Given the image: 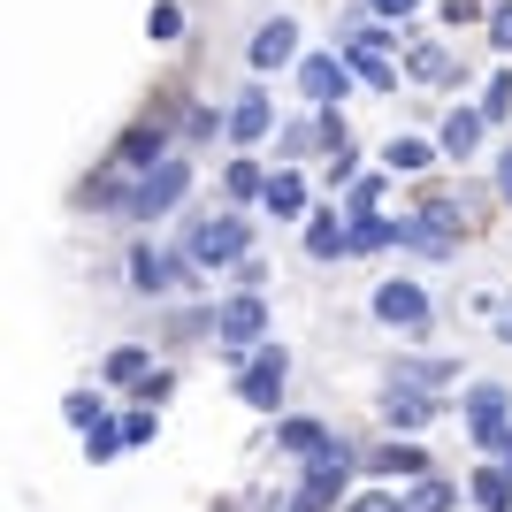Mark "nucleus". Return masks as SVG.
<instances>
[{"label": "nucleus", "mask_w": 512, "mask_h": 512, "mask_svg": "<svg viewBox=\"0 0 512 512\" xmlns=\"http://www.w3.org/2000/svg\"><path fill=\"white\" fill-rule=\"evenodd\" d=\"M176 245H184V253H192L199 268H214V276H230L237 260L253 253V222H245V207H222V214H192Z\"/></svg>", "instance_id": "1"}, {"label": "nucleus", "mask_w": 512, "mask_h": 512, "mask_svg": "<svg viewBox=\"0 0 512 512\" xmlns=\"http://www.w3.org/2000/svg\"><path fill=\"white\" fill-rule=\"evenodd\" d=\"M268 321H276V314H268V291H230V299L214 306V352H222L230 375L268 344Z\"/></svg>", "instance_id": "2"}, {"label": "nucleus", "mask_w": 512, "mask_h": 512, "mask_svg": "<svg viewBox=\"0 0 512 512\" xmlns=\"http://www.w3.org/2000/svg\"><path fill=\"white\" fill-rule=\"evenodd\" d=\"M130 291L138 299H192V291H207V268H199L184 245L176 253H161V245H130Z\"/></svg>", "instance_id": "3"}, {"label": "nucleus", "mask_w": 512, "mask_h": 512, "mask_svg": "<svg viewBox=\"0 0 512 512\" xmlns=\"http://www.w3.org/2000/svg\"><path fill=\"white\" fill-rule=\"evenodd\" d=\"M192 184H199V169H192V153H169V161H153L138 184H130V207H123V222H169L184 199H192Z\"/></svg>", "instance_id": "4"}, {"label": "nucleus", "mask_w": 512, "mask_h": 512, "mask_svg": "<svg viewBox=\"0 0 512 512\" xmlns=\"http://www.w3.org/2000/svg\"><path fill=\"white\" fill-rule=\"evenodd\" d=\"M360 467H367L360 451L344 444V436H329V444H321L314 459L299 467L306 482H299V497H291V512H329V505H337L344 490H352V474H360Z\"/></svg>", "instance_id": "5"}, {"label": "nucleus", "mask_w": 512, "mask_h": 512, "mask_svg": "<svg viewBox=\"0 0 512 512\" xmlns=\"http://www.w3.org/2000/svg\"><path fill=\"white\" fill-rule=\"evenodd\" d=\"M459 207L451 199H428L421 214H406L398 222V253H413V260H459Z\"/></svg>", "instance_id": "6"}, {"label": "nucleus", "mask_w": 512, "mask_h": 512, "mask_svg": "<svg viewBox=\"0 0 512 512\" xmlns=\"http://www.w3.org/2000/svg\"><path fill=\"white\" fill-rule=\"evenodd\" d=\"M283 390H291V352H283V344L268 337V344L253 352V360L237 367V398H245L253 413H283Z\"/></svg>", "instance_id": "7"}, {"label": "nucleus", "mask_w": 512, "mask_h": 512, "mask_svg": "<svg viewBox=\"0 0 512 512\" xmlns=\"http://www.w3.org/2000/svg\"><path fill=\"white\" fill-rule=\"evenodd\" d=\"M459 413H467V436L482 451L512 444V390L505 383H467V390H459Z\"/></svg>", "instance_id": "8"}, {"label": "nucleus", "mask_w": 512, "mask_h": 512, "mask_svg": "<svg viewBox=\"0 0 512 512\" xmlns=\"http://www.w3.org/2000/svg\"><path fill=\"white\" fill-rule=\"evenodd\" d=\"M367 314L383 321V329H398V337H421L428 321H436V306H428L421 276H390V283H375V299H367Z\"/></svg>", "instance_id": "9"}, {"label": "nucleus", "mask_w": 512, "mask_h": 512, "mask_svg": "<svg viewBox=\"0 0 512 512\" xmlns=\"http://www.w3.org/2000/svg\"><path fill=\"white\" fill-rule=\"evenodd\" d=\"M436 413H444V398H436L428 383H406V375H390L383 398H375V421H383L390 436H421Z\"/></svg>", "instance_id": "10"}, {"label": "nucleus", "mask_w": 512, "mask_h": 512, "mask_svg": "<svg viewBox=\"0 0 512 512\" xmlns=\"http://www.w3.org/2000/svg\"><path fill=\"white\" fill-rule=\"evenodd\" d=\"M352 85H360V69L344 62V54H306V62H299L306 107H344V100H352Z\"/></svg>", "instance_id": "11"}, {"label": "nucleus", "mask_w": 512, "mask_h": 512, "mask_svg": "<svg viewBox=\"0 0 512 512\" xmlns=\"http://www.w3.org/2000/svg\"><path fill=\"white\" fill-rule=\"evenodd\" d=\"M245 62H253V77L306 62V54H299V16H268V23L253 31V46H245Z\"/></svg>", "instance_id": "12"}, {"label": "nucleus", "mask_w": 512, "mask_h": 512, "mask_svg": "<svg viewBox=\"0 0 512 512\" xmlns=\"http://www.w3.org/2000/svg\"><path fill=\"white\" fill-rule=\"evenodd\" d=\"M153 161H169V123H138L123 146L107 153V169H115V176H146Z\"/></svg>", "instance_id": "13"}, {"label": "nucleus", "mask_w": 512, "mask_h": 512, "mask_svg": "<svg viewBox=\"0 0 512 512\" xmlns=\"http://www.w3.org/2000/svg\"><path fill=\"white\" fill-rule=\"evenodd\" d=\"M268 130H276V107H268V92H260V85H245L230 100V130H222V138H230V146H260Z\"/></svg>", "instance_id": "14"}, {"label": "nucleus", "mask_w": 512, "mask_h": 512, "mask_svg": "<svg viewBox=\"0 0 512 512\" xmlns=\"http://www.w3.org/2000/svg\"><path fill=\"white\" fill-rule=\"evenodd\" d=\"M306 260H352V214L344 207L306 214Z\"/></svg>", "instance_id": "15"}, {"label": "nucleus", "mask_w": 512, "mask_h": 512, "mask_svg": "<svg viewBox=\"0 0 512 512\" xmlns=\"http://www.w3.org/2000/svg\"><path fill=\"white\" fill-rule=\"evenodd\" d=\"M367 474H390V482H421V474H436V467H428V451L413 444V436H390V444L367 459Z\"/></svg>", "instance_id": "16"}, {"label": "nucleus", "mask_w": 512, "mask_h": 512, "mask_svg": "<svg viewBox=\"0 0 512 512\" xmlns=\"http://www.w3.org/2000/svg\"><path fill=\"white\" fill-rule=\"evenodd\" d=\"M467 497L482 512H512V467H505V459H482V467L467 474Z\"/></svg>", "instance_id": "17"}, {"label": "nucleus", "mask_w": 512, "mask_h": 512, "mask_svg": "<svg viewBox=\"0 0 512 512\" xmlns=\"http://www.w3.org/2000/svg\"><path fill=\"white\" fill-rule=\"evenodd\" d=\"M482 123H490L482 107H451V115H444V130H436V146H444L451 161H467V153L482 146Z\"/></svg>", "instance_id": "18"}, {"label": "nucleus", "mask_w": 512, "mask_h": 512, "mask_svg": "<svg viewBox=\"0 0 512 512\" xmlns=\"http://www.w3.org/2000/svg\"><path fill=\"white\" fill-rule=\"evenodd\" d=\"M406 69L421 77V85H459V54H451V46H436V39H413Z\"/></svg>", "instance_id": "19"}, {"label": "nucleus", "mask_w": 512, "mask_h": 512, "mask_svg": "<svg viewBox=\"0 0 512 512\" xmlns=\"http://www.w3.org/2000/svg\"><path fill=\"white\" fill-rule=\"evenodd\" d=\"M260 207L276 214V222H306V176H299V169H276V176H268V199H260Z\"/></svg>", "instance_id": "20"}, {"label": "nucleus", "mask_w": 512, "mask_h": 512, "mask_svg": "<svg viewBox=\"0 0 512 512\" xmlns=\"http://www.w3.org/2000/svg\"><path fill=\"white\" fill-rule=\"evenodd\" d=\"M100 375H107V383H115V390H138V383H146V375H153V344H115Z\"/></svg>", "instance_id": "21"}, {"label": "nucleus", "mask_w": 512, "mask_h": 512, "mask_svg": "<svg viewBox=\"0 0 512 512\" xmlns=\"http://www.w3.org/2000/svg\"><path fill=\"white\" fill-rule=\"evenodd\" d=\"M222 192H230V207H253V199H268V169H260L253 153H237L230 169H222Z\"/></svg>", "instance_id": "22"}, {"label": "nucleus", "mask_w": 512, "mask_h": 512, "mask_svg": "<svg viewBox=\"0 0 512 512\" xmlns=\"http://www.w3.org/2000/svg\"><path fill=\"white\" fill-rule=\"evenodd\" d=\"M436 153H444L436 138H390V146H383V169L390 176H421V169H436Z\"/></svg>", "instance_id": "23"}, {"label": "nucleus", "mask_w": 512, "mask_h": 512, "mask_svg": "<svg viewBox=\"0 0 512 512\" xmlns=\"http://www.w3.org/2000/svg\"><path fill=\"white\" fill-rule=\"evenodd\" d=\"M321 444H329V428H321L314 413H291V421L276 428V451H291V459H314Z\"/></svg>", "instance_id": "24"}, {"label": "nucleus", "mask_w": 512, "mask_h": 512, "mask_svg": "<svg viewBox=\"0 0 512 512\" xmlns=\"http://www.w3.org/2000/svg\"><path fill=\"white\" fill-rule=\"evenodd\" d=\"M390 375H406V383L444 390V383H459V360H421V352H398V360H390Z\"/></svg>", "instance_id": "25"}, {"label": "nucleus", "mask_w": 512, "mask_h": 512, "mask_svg": "<svg viewBox=\"0 0 512 512\" xmlns=\"http://www.w3.org/2000/svg\"><path fill=\"white\" fill-rule=\"evenodd\" d=\"M451 505H459V482H451V474H421L406 490V512H451Z\"/></svg>", "instance_id": "26"}, {"label": "nucleus", "mask_w": 512, "mask_h": 512, "mask_svg": "<svg viewBox=\"0 0 512 512\" xmlns=\"http://www.w3.org/2000/svg\"><path fill=\"white\" fill-rule=\"evenodd\" d=\"M390 46H398V39H390L383 23H360V31L344 39V62H352V69H367V62H390Z\"/></svg>", "instance_id": "27"}, {"label": "nucleus", "mask_w": 512, "mask_h": 512, "mask_svg": "<svg viewBox=\"0 0 512 512\" xmlns=\"http://www.w3.org/2000/svg\"><path fill=\"white\" fill-rule=\"evenodd\" d=\"M383 192H390V169H360L352 184H344V214H375Z\"/></svg>", "instance_id": "28"}, {"label": "nucleus", "mask_w": 512, "mask_h": 512, "mask_svg": "<svg viewBox=\"0 0 512 512\" xmlns=\"http://www.w3.org/2000/svg\"><path fill=\"white\" fill-rule=\"evenodd\" d=\"M115 451H130V436H123V421H115V413H100V421L85 428V459H92V467H107Z\"/></svg>", "instance_id": "29"}, {"label": "nucleus", "mask_w": 512, "mask_h": 512, "mask_svg": "<svg viewBox=\"0 0 512 512\" xmlns=\"http://www.w3.org/2000/svg\"><path fill=\"white\" fill-rule=\"evenodd\" d=\"M352 253H398V222H383V214H352Z\"/></svg>", "instance_id": "30"}, {"label": "nucleus", "mask_w": 512, "mask_h": 512, "mask_svg": "<svg viewBox=\"0 0 512 512\" xmlns=\"http://www.w3.org/2000/svg\"><path fill=\"white\" fill-rule=\"evenodd\" d=\"M146 39H161V46L184 39V8H176V0H153L146 8Z\"/></svg>", "instance_id": "31"}, {"label": "nucleus", "mask_w": 512, "mask_h": 512, "mask_svg": "<svg viewBox=\"0 0 512 512\" xmlns=\"http://www.w3.org/2000/svg\"><path fill=\"white\" fill-rule=\"evenodd\" d=\"M100 413H107V398H100V390H69V398H62V421L77 428V436H85V428L100 421Z\"/></svg>", "instance_id": "32"}, {"label": "nucleus", "mask_w": 512, "mask_h": 512, "mask_svg": "<svg viewBox=\"0 0 512 512\" xmlns=\"http://www.w3.org/2000/svg\"><path fill=\"white\" fill-rule=\"evenodd\" d=\"M482 115H490V123H505V115H512V69H497L490 85H482Z\"/></svg>", "instance_id": "33"}, {"label": "nucleus", "mask_w": 512, "mask_h": 512, "mask_svg": "<svg viewBox=\"0 0 512 512\" xmlns=\"http://www.w3.org/2000/svg\"><path fill=\"white\" fill-rule=\"evenodd\" d=\"M490 46L512 62V0H497V8H490Z\"/></svg>", "instance_id": "34"}, {"label": "nucleus", "mask_w": 512, "mask_h": 512, "mask_svg": "<svg viewBox=\"0 0 512 512\" xmlns=\"http://www.w3.org/2000/svg\"><path fill=\"white\" fill-rule=\"evenodd\" d=\"M344 512H406V497H398V490H360Z\"/></svg>", "instance_id": "35"}, {"label": "nucleus", "mask_w": 512, "mask_h": 512, "mask_svg": "<svg viewBox=\"0 0 512 512\" xmlns=\"http://www.w3.org/2000/svg\"><path fill=\"white\" fill-rule=\"evenodd\" d=\"M214 130H230V115H214V107H192V115H184V138H214Z\"/></svg>", "instance_id": "36"}, {"label": "nucleus", "mask_w": 512, "mask_h": 512, "mask_svg": "<svg viewBox=\"0 0 512 512\" xmlns=\"http://www.w3.org/2000/svg\"><path fill=\"white\" fill-rule=\"evenodd\" d=\"M123 436H130V444H153V436H161V421H153V406L123 413Z\"/></svg>", "instance_id": "37"}, {"label": "nucleus", "mask_w": 512, "mask_h": 512, "mask_svg": "<svg viewBox=\"0 0 512 512\" xmlns=\"http://www.w3.org/2000/svg\"><path fill=\"white\" fill-rule=\"evenodd\" d=\"M169 390H176V375H169V367H153L146 383H138V406H161V398H169Z\"/></svg>", "instance_id": "38"}, {"label": "nucleus", "mask_w": 512, "mask_h": 512, "mask_svg": "<svg viewBox=\"0 0 512 512\" xmlns=\"http://www.w3.org/2000/svg\"><path fill=\"white\" fill-rule=\"evenodd\" d=\"M230 276H237V291H260V283H268V260H253V253H245V260L230 268Z\"/></svg>", "instance_id": "39"}, {"label": "nucleus", "mask_w": 512, "mask_h": 512, "mask_svg": "<svg viewBox=\"0 0 512 512\" xmlns=\"http://www.w3.org/2000/svg\"><path fill=\"white\" fill-rule=\"evenodd\" d=\"M360 85H375V92H398V62H367V69H360Z\"/></svg>", "instance_id": "40"}, {"label": "nucleus", "mask_w": 512, "mask_h": 512, "mask_svg": "<svg viewBox=\"0 0 512 512\" xmlns=\"http://www.w3.org/2000/svg\"><path fill=\"white\" fill-rule=\"evenodd\" d=\"M367 8H375V16H383V23H398V16H413L421 0H367Z\"/></svg>", "instance_id": "41"}, {"label": "nucleus", "mask_w": 512, "mask_h": 512, "mask_svg": "<svg viewBox=\"0 0 512 512\" xmlns=\"http://www.w3.org/2000/svg\"><path fill=\"white\" fill-rule=\"evenodd\" d=\"M497 192H505V207H512V153L497 161Z\"/></svg>", "instance_id": "42"}, {"label": "nucleus", "mask_w": 512, "mask_h": 512, "mask_svg": "<svg viewBox=\"0 0 512 512\" xmlns=\"http://www.w3.org/2000/svg\"><path fill=\"white\" fill-rule=\"evenodd\" d=\"M497 337H505V344H512V306H505V314H497Z\"/></svg>", "instance_id": "43"}, {"label": "nucleus", "mask_w": 512, "mask_h": 512, "mask_svg": "<svg viewBox=\"0 0 512 512\" xmlns=\"http://www.w3.org/2000/svg\"><path fill=\"white\" fill-rule=\"evenodd\" d=\"M497 459H505V467H512V444H505V451H497Z\"/></svg>", "instance_id": "44"}]
</instances>
